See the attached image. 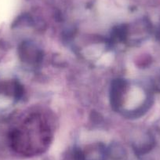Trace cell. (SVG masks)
I'll use <instances>...</instances> for the list:
<instances>
[{
    "mask_svg": "<svg viewBox=\"0 0 160 160\" xmlns=\"http://www.w3.org/2000/svg\"><path fill=\"white\" fill-rule=\"evenodd\" d=\"M51 130L39 115H32L20 127L11 130L9 142L18 153L35 154L45 149L50 142Z\"/></svg>",
    "mask_w": 160,
    "mask_h": 160,
    "instance_id": "obj_1",
    "label": "cell"
},
{
    "mask_svg": "<svg viewBox=\"0 0 160 160\" xmlns=\"http://www.w3.org/2000/svg\"><path fill=\"white\" fill-rule=\"evenodd\" d=\"M155 88L160 91V75H158L155 80Z\"/></svg>",
    "mask_w": 160,
    "mask_h": 160,
    "instance_id": "obj_2",
    "label": "cell"
}]
</instances>
